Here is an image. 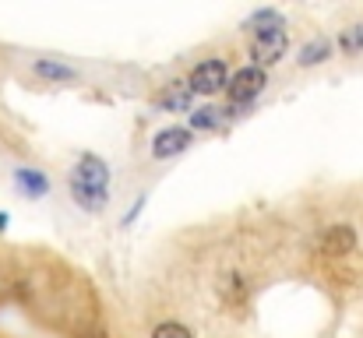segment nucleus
I'll return each instance as SVG.
<instances>
[{
	"mask_svg": "<svg viewBox=\"0 0 363 338\" xmlns=\"http://www.w3.org/2000/svg\"><path fill=\"white\" fill-rule=\"evenodd\" d=\"M286 46H289L286 25H272V28L254 32V43H250V60H254V67H268V64L282 60Z\"/></svg>",
	"mask_w": 363,
	"mask_h": 338,
	"instance_id": "obj_1",
	"label": "nucleus"
},
{
	"mask_svg": "<svg viewBox=\"0 0 363 338\" xmlns=\"http://www.w3.org/2000/svg\"><path fill=\"white\" fill-rule=\"evenodd\" d=\"M187 85L194 89V96H216V92L230 89L226 64H223V60H205V64H198V67L191 71V81H187Z\"/></svg>",
	"mask_w": 363,
	"mask_h": 338,
	"instance_id": "obj_2",
	"label": "nucleus"
},
{
	"mask_svg": "<svg viewBox=\"0 0 363 338\" xmlns=\"http://www.w3.org/2000/svg\"><path fill=\"white\" fill-rule=\"evenodd\" d=\"M268 85V78H264V67H240L237 74H233V81H230V103H237V106H250L257 96H261V89Z\"/></svg>",
	"mask_w": 363,
	"mask_h": 338,
	"instance_id": "obj_3",
	"label": "nucleus"
},
{
	"mask_svg": "<svg viewBox=\"0 0 363 338\" xmlns=\"http://www.w3.org/2000/svg\"><path fill=\"white\" fill-rule=\"evenodd\" d=\"M187 145H191V130H187V127H166V130L155 134L152 155H155V159H173V155L187 152Z\"/></svg>",
	"mask_w": 363,
	"mask_h": 338,
	"instance_id": "obj_4",
	"label": "nucleus"
},
{
	"mask_svg": "<svg viewBox=\"0 0 363 338\" xmlns=\"http://www.w3.org/2000/svg\"><path fill=\"white\" fill-rule=\"evenodd\" d=\"M71 180H78V184H89V187H99V191H106L110 169H106V162H103L99 155H82V162L74 166Z\"/></svg>",
	"mask_w": 363,
	"mask_h": 338,
	"instance_id": "obj_5",
	"label": "nucleus"
},
{
	"mask_svg": "<svg viewBox=\"0 0 363 338\" xmlns=\"http://www.w3.org/2000/svg\"><path fill=\"white\" fill-rule=\"evenodd\" d=\"M353 247H357L353 225H332L321 240V254H328V257H346V254H353Z\"/></svg>",
	"mask_w": 363,
	"mask_h": 338,
	"instance_id": "obj_6",
	"label": "nucleus"
},
{
	"mask_svg": "<svg viewBox=\"0 0 363 338\" xmlns=\"http://www.w3.org/2000/svg\"><path fill=\"white\" fill-rule=\"evenodd\" d=\"M71 194H74L78 208H85V212H92V215H99V212L110 205V194H106V191L89 187V184H78V180H71Z\"/></svg>",
	"mask_w": 363,
	"mask_h": 338,
	"instance_id": "obj_7",
	"label": "nucleus"
},
{
	"mask_svg": "<svg viewBox=\"0 0 363 338\" xmlns=\"http://www.w3.org/2000/svg\"><path fill=\"white\" fill-rule=\"evenodd\" d=\"M191 99H194V89H191L187 81H173V85L159 96V106L169 113H184V110H191Z\"/></svg>",
	"mask_w": 363,
	"mask_h": 338,
	"instance_id": "obj_8",
	"label": "nucleus"
},
{
	"mask_svg": "<svg viewBox=\"0 0 363 338\" xmlns=\"http://www.w3.org/2000/svg\"><path fill=\"white\" fill-rule=\"evenodd\" d=\"M14 184L25 191V198H43L50 191V180L35 169H14Z\"/></svg>",
	"mask_w": 363,
	"mask_h": 338,
	"instance_id": "obj_9",
	"label": "nucleus"
},
{
	"mask_svg": "<svg viewBox=\"0 0 363 338\" xmlns=\"http://www.w3.org/2000/svg\"><path fill=\"white\" fill-rule=\"evenodd\" d=\"M325 60H332V43L328 39H311L296 57L300 67H314V64H325Z\"/></svg>",
	"mask_w": 363,
	"mask_h": 338,
	"instance_id": "obj_10",
	"label": "nucleus"
},
{
	"mask_svg": "<svg viewBox=\"0 0 363 338\" xmlns=\"http://www.w3.org/2000/svg\"><path fill=\"white\" fill-rule=\"evenodd\" d=\"M272 25H286V21H282V14H279V11H272V7L254 11V14L243 21V28H250V32H261V28H272Z\"/></svg>",
	"mask_w": 363,
	"mask_h": 338,
	"instance_id": "obj_11",
	"label": "nucleus"
},
{
	"mask_svg": "<svg viewBox=\"0 0 363 338\" xmlns=\"http://www.w3.org/2000/svg\"><path fill=\"white\" fill-rule=\"evenodd\" d=\"M219 120H223V110H216V106H198L191 113V127H198V130H216Z\"/></svg>",
	"mask_w": 363,
	"mask_h": 338,
	"instance_id": "obj_12",
	"label": "nucleus"
},
{
	"mask_svg": "<svg viewBox=\"0 0 363 338\" xmlns=\"http://www.w3.org/2000/svg\"><path fill=\"white\" fill-rule=\"evenodd\" d=\"M39 78H53V81H71L74 78V71L71 67H64V64H53V60H35V67H32Z\"/></svg>",
	"mask_w": 363,
	"mask_h": 338,
	"instance_id": "obj_13",
	"label": "nucleus"
},
{
	"mask_svg": "<svg viewBox=\"0 0 363 338\" xmlns=\"http://www.w3.org/2000/svg\"><path fill=\"white\" fill-rule=\"evenodd\" d=\"M339 46H342V53H350V57L363 53V21L360 25H350V28L339 35Z\"/></svg>",
	"mask_w": 363,
	"mask_h": 338,
	"instance_id": "obj_14",
	"label": "nucleus"
},
{
	"mask_svg": "<svg viewBox=\"0 0 363 338\" xmlns=\"http://www.w3.org/2000/svg\"><path fill=\"white\" fill-rule=\"evenodd\" d=\"M152 338H194L184 325H177V321H162L155 332H152Z\"/></svg>",
	"mask_w": 363,
	"mask_h": 338,
	"instance_id": "obj_15",
	"label": "nucleus"
},
{
	"mask_svg": "<svg viewBox=\"0 0 363 338\" xmlns=\"http://www.w3.org/2000/svg\"><path fill=\"white\" fill-rule=\"evenodd\" d=\"M243 293H247V289H243V278L240 275H230V278H226V300L243 303Z\"/></svg>",
	"mask_w": 363,
	"mask_h": 338,
	"instance_id": "obj_16",
	"label": "nucleus"
}]
</instances>
